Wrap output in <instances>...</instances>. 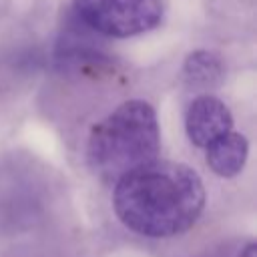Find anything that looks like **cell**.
<instances>
[{
	"instance_id": "1",
	"label": "cell",
	"mask_w": 257,
	"mask_h": 257,
	"mask_svg": "<svg viewBox=\"0 0 257 257\" xmlns=\"http://www.w3.org/2000/svg\"><path fill=\"white\" fill-rule=\"evenodd\" d=\"M112 207L118 221L143 237H175L201 217L205 187L189 165L157 159L114 183Z\"/></svg>"
},
{
	"instance_id": "2",
	"label": "cell",
	"mask_w": 257,
	"mask_h": 257,
	"mask_svg": "<svg viewBox=\"0 0 257 257\" xmlns=\"http://www.w3.org/2000/svg\"><path fill=\"white\" fill-rule=\"evenodd\" d=\"M161 126L155 108L141 98L118 104L88 135L86 159L100 179L116 183L124 175L157 161Z\"/></svg>"
},
{
	"instance_id": "6",
	"label": "cell",
	"mask_w": 257,
	"mask_h": 257,
	"mask_svg": "<svg viewBox=\"0 0 257 257\" xmlns=\"http://www.w3.org/2000/svg\"><path fill=\"white\" fill-rule=\"evenodd\" d=\"M183 78L191 88H213L223 80V62L211 50H195L183 64Z\"/></svg>"
},
{
	"instance_id": "4",
	"label": "cell",
	"mask_w": 257,
	"mask_h": 257,
	"mask_svg": "<svg viewBox=\"0 0 257 257\" xmlns=\"http://www.w3.org/2000/svg\"><path fill=\"white\" fill-rule=\"evenodd\" d=\"M185 131L195 147L207 149L211 143L233 131L231 110L221 98L213 94H199L191 100L185 112Z\"/></svg>"
},
{
	"instance_id": "3",
	"label": "cell",
	"mask_w": 257,
	"mask_h": 257,
	"mask_svg": "<svg viewBox=\"0 0 257 257\" xmlns=\"http://www.w3.org/2000/svg\"><path fill=\"white\" fill-rule=\"evenodd\" d=\"M74 18L88 30L128 38L157 28L163 20V0H72Z\"/></svg>"
},
{
	"instance_id": "7",
	"label": "cell",
	"mask_w": 257,
	"mask_h": 257,
	"mask_svg": "<svg viewBox=\"0 0 257 257\" xmlns=\"http://www.w3.org/2000/svg\"><path fill=\"white\" fill-rule=\"evenodd\" d=\"M239 257H257V247H255V243H247V245L241 249Z\"/></svg>"
},
{
	"instance_id": "5",
	"label": "cell",
	"mask_w": 257,
	"mask_h": 257,
	"mask_svg": "<svg viewBox=\"0 0 257 257\" xmlns=\"http://www.w3.org/2000/svg\"><path fill=\"white\" fill-rule=\"evenodd\" d=\"M247 155H249V141L245 135L235 131L227 133L225 137L217 139L205 149V159L209 169L225 179H231L243 171Z\"/></svg>"
}]
</instances>
